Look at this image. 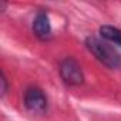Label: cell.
Segmentation results:
<instances>
[{
    "label": "cell",
    "mask_w": 121,
    "mask_h": 121,
    "mask_svg": "<svg viewBox=\"0 0 121 121\" xmlns=\"http://www.w3.org/2000/svg\"><path fill=\"white\" fill-rule=\"evenodd\" d=\"M86 46L91 51V54H94V57L98 60V61H101L108 69L114 70V69H120L121 67V56L107 41L100 40L98 37L90 36L86 40Z\"/></svg>",
    "instance_id": "6da1fadb"
},
{
    "label": "cell",
    "mask_w": 121,
    "mask_h": 121,
    "mask_svg": "<svg viewBox=\"0 0 121 121\" xmlns=\"http://www.w3.org/2000/svg\"><path fill=\"white\" fill-rule=\"evenodd\" d=\"M60 76L63 81L69 86H80L84 81L83 70L78 64V61L73 57L64 58L60 64Z\"/></svg>",
    "instance_id": "7a4b0ae2"
},
{
    "label": "cell",
    "mask_w": 121,
    "mask_h": 121,
    "mask_svg": "<svg viewBox=\"0 0 121 121\" xmlns=\"http://www.w3.org/2000/svg\"><path fill=\"white\" fill-rule=\"evenodd\" d=\"M24 105L33 114H43L47 110V98L40 88L31 87L24 94Z\"/></svg>",
    "instance_id": "3957f363"
},
{
    "label": "cell",
    "mask_w": 121,
    "mask_h": 121,
    "mask_svg": "<svg viewBox=\"0 0 121 121\" xmlns=\"http://www.w3.org/2000/svg\"><path fill=\"white\" fill-rule=\"evenodd\" d=\"M33 31L40 40H48L51 37V24L46 12H39L33 20Z\"/></svg>",
    "instance_id": "277c9868"
},
{
    "label": "cell",
    "mask_w": 121,
    "mask_h": 121,
    "mask_svg": "<svg viewBox=\"0 0 121 121\" xmlns=\"http://www.w3.org/2000/svg\"><path fill=\"white\" fill-rule=\"evenodd\" d=\"M6 93H7V78L4 73H2V97H4Z\"/></svg>",
    "instance_id": "8992f818"
},
{
    "label": "cell",
    "mask_w": 121,
    "mask_h": 121,
    "mask_svg": "<svg viewBox=\"0 0 121 121\" xmlns=\"http://www.w3.org/2000/svg\"><path fill=\"white\" fill-rule=\"evenodd\" d=\"M100 36L103 37V40L110 41L112 44H117L121 47V30L114 27V26H101L100 27Z\"/></svg>",
    "instance_id": "5b68a950"
}]
</instances>
